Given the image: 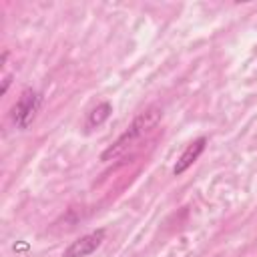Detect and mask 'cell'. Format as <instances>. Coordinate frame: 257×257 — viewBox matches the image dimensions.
<instances>
[{"label":"cell","mask_w":257,"mask_h":257,"mask_svg":"<svg viewBox=\"0 0 257 257\" xmlns=\"http://www.w3.org/2000/svg\"><path fill=\"white\" fill-rule=\"evenodd\" d=\"M159 118H161V108H157V106H151V108H147L145 112H141V114L133 120V124L116 139V143L110 145V147L102 153L100 159H102V161H112V159L120 157L137 139H141V137H145L147 133H151V131L157 126Z\"/></svg>","instance_id":"6da1fadb"},{"label":"cell","mask_w":257,"mask_h":257,"mask_svg":"<svg viewBox=\"0 0 257 257\" xmlns=\"http://www.w3.org/2000/svg\"><path fill=\"white\" fill-rule=\"evenodd\" d=\"M38 108H40V94L36 90H32V88H26L20 94V98H18V102L14 106V122H16V126L26 128L34 120Z\"/></svg>","instance_id":"7a4b0ae2"},{"label":"cell","mask_w":257,"mask_h":257,"mask_svg":"<svg viewBox=\"0 0 257 257\" xmlns=\"http://www.w3.org/2000/svg\"><path fill=\"white\" fill-rule=\"evenodd\" d=\"M102 241H104V229H96V231L86 233V235H82L80 239L72 241V243L64 249L62 257H86V255H90L92 251H96V247H98Z\"/></svg>","instance_id":"3957f363"},{"label":"cell","mask_w":257,"mask_h":257,"mask_svg":"<svg viewBox=\"0 0 257 257\" xmlns=\"http://www.w3.org/2000/svg\"><path fill=\"white\" fill-rule=\"evenodd\" d=\"M205 145H207V139H205V137H199L197 141H193V143L183 151V155L177 159V163H175V167H173V175H175V177L183 175V173L201 157V153L205 151Z\"/></svg>","instance_id":"277c9868"},{"label":"cell","mask_w":257,"mask_h":257,"mask_svg":"<svg viewBox=\"0 0 257 257\" xmlns=\"http://www.w3.org/2000/svg\"><path fill=\"white\" fill-rule=\"evenodd\" d=\"M110 112H112L110 102H100L98 106H94V108L88 112L86 126H88V128H96V126H100V124L110 116Z\"/></svg>","instance_id":"5b68a950"},{"label":"cell","mask_w":257,"mask_h":257,"mask_svg":"<svg viewBox=\"0 0 257 257\" xmlns=\"http://www.w3.org/2000/svg\"><path fill=\"white\" fill-rule=\"evenodd\" d=\"M10 74L8 76H4V82H2V94H6V90H8V86H10Z\"/></svg>","instance_id":"8992f818"}]
</instances>
